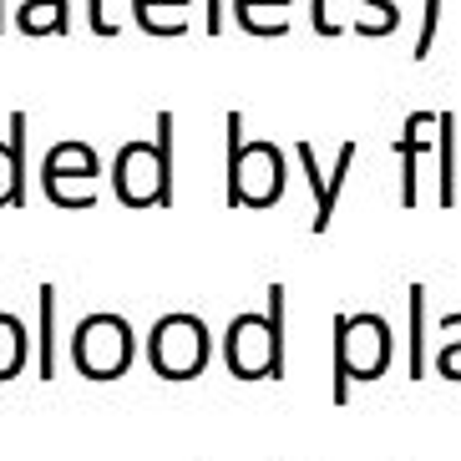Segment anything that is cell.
Listing matches in <instances>:
<instances>
[{
	"label": "cell",
	"mask_w": 461,
	"mask_h": 461,
	"mask_svg": "<svg viewBox=\"0 0 461 461\" xmlns=\"http://www.w3.org/2000/svg\"><path fill=\"white\" fill-rule=\"evenodd\" d=\"M26 132H31V117L11 112V137L0 142V208L26 203Z\"/></svg>",
	"instance_id": "9"
},
{
	"label": "cell",
	"mask_w": 461,
	"mask_h": 461,
	"mask_svg": "<svg viewBox=\"0 0 461 461\" xmlns=\"http://www.w3.org/2000/svg\"><path fill=\"white\" fill-rule=\"evenodd\" d=\"M395 360V330L385 325V314L355 310L335 314V406L350 401V385L360 380H380Z\"/></svg>",
	"instance_id": "3"
},
{
	"label": "cell",
	"mask_w": 461,
	"mask_h": 461,
	"mask_svg": "<svg viewBox=\"0 0 461 461\" xmlns=\"http://www.w3.org/2000/svg\"><path fill=\"white\" fill-rule=\"evenodd\" d=\"M41 299V339H36V375L56 380V285L36 289Z\"/></svg>",
	"instance_id": "14"
},
{
	"label": "cell",
	"mask_w": 461,
	"mask_h": 461,
	"mask_svg": "<svg viewBox=\"0 0 461 461\" xmlns=\"http://www.w3.org/2000/svg\"><path fill=\"white\" fill-rule=\"evenodd\" d=\"M258 5H274V11H285V5H289V0H233V15H239V26H254V11H258Z\"/></svg>",
	"instance_id": "19"
},
{
	"label": "cell",
	"mask_w": 461,
	"mask_h": 461,
	"mask_svg": "<svg viewBox=\"0 0 461 461\" xmlns=\"http://www.w3.org/2000/svg\"><path fill=\"white\" fill-rule=\"evenodd\" d=\"M436 127H441V208H451L456 203V117L436 112Z\"/></svg>",
	"instance_id": "16"
},
{
	"label": "cell",
	"mask_w": 461,
	"mask_h": 461,
	"mask_svg": "<svg viewBox=\"0 0 461 461\" xmlns=\"http://www.w3.org/2000/svg\"><path fill=\"white\" fill-rule=\"evenodd\" d=\"M173 112H158L152 142H127L112 163V188L127 208H173Z\"/></svg>",
	"instance_id": "2"
},
{
	"label": "cell",
	"mask_w": 461,
	"mask_h": 461,
	"mask_svg": "<svg viewBox=\"0 0 461 461\" xmlns=\"http://www.w3.org/2000/svg\"><path fill=\"white\" fill-rule=\"evenodd\" d=\"M31 360V335H26V320L21 314H5L0 310V380H15Z\"/></svg>",
	"instance_id": "13"
},
{
	"label": "cell",
	"mask_w": 461,
	"mask_h": 461,
	"mask_svg": "<svg viewBox=\"0 0 461 461\" xmlns=\"http://www.w3.org/2000/svg\"><path fill=\"white\" fill-rule=\"evenodd\" d=\"M188 5L193 0H132V15L148 36H183L188 31V21H183Z\"/></svg>",
	"instance_id": "12"
},
{
	"label": "cell",
	"mask_w": 461,
	"mask_h": 461,
	"mask_svg": "<svg viewBox=\"0 0 461 461\" xmlns=\"http://www.w3.org/2000/svg\"><path fill=\"white\" fill-rule=\"evenodd\" d=\"M406 304H411V380L426 375V285H411L406 289Z\"/></svg>",
	"instance_id": "15"
},
{
	"label": "cell",
	"mask_w": 461,
	"mask_h": 461,
	"mask_svg": "<svg viewBox=\"0 0 461 461\" xmlns=\"http://www.w3.org/2000/svg\"><path fill=\"white\" fill-rule=\"evenodd\" d=\"M213 360V335L198 314H163L148 335V366L163 380H198Z\"/></svg>",
	"instance_id": "6"
},
{
	"label": "cell",
	"mask_w": 461,
	"mask_h": 461,
	"mask_svg": "<svg viewBox=\"0 0 461 461\" xmlns=\"http://www.w3.org/2000/svg\"><path fill=\"white\" fill-rule=\"evenodd\" d=\"M223 366L239 380H285V285H269L264 314H233L223 330Z\"/></svg>",
	"instance_id": "1"
},
{
	"label": "cell",
	"mask_w": 461,
	"mask_h": 461,
	"mask_svg": "<svg viewBox=\"0 0 461 461\" xmlns=\"http://www.w3.org/2000/svg\"><path fill=\"white\" fill-rule=\"evenodd\" d=\"M310 15H314V31H320V36H335V21H330V5L325 0H310Z\"/></svg>",
	"instance_id": "21"
},
{
	"label": "cell",
	"mask_w": 461,
	"mask_h": 461,
	"mask_svg": "<svg viewBox=\"0 0 461 461\" xmlns=\"http://www.w3.org/2000/svg\"><path fill=\"white\" fill-rule=\"evenodd\" d=\"M137 360V335L122 314H86L71 330V366L86 380H122Z\"/></svg>",
	"instance_id": "5"
},
{
	"label": "cell",
	"mask_w": 461,
	"mask_h": 461,
	"mask_svg": "<svg viewBox=\"0 0 461 461\" xmlns=\"http://www.w3.org/2000/svg\"><path fill=\"white\" fill-rule=\"evenodd\" d=\"M0 31H5V0H0Z\"/></svg>",
	"instance_id": "23"
},
{
	"label": "cell",
	"mask_w": 461,
	"mask_h": 461,
	"mask_svg": "<svg viewBox=\"0 0 461 461\" xmlns=\"http://www.w3.org/2000/svg\"><path fill=\"white\" fill-rule=\"evenodd\" d=\"M86 21H92L96 36H117V26L107 21V0H86Z\"/></svg>",
	"instance_id": "20"
},
{
	"label": "cell",
	"mask_w": 461,
	"mask_h": 461,
	"mask_svg": "<svg viewBox=\"0 0 461 461\" xmlns=\"http://www.w3.org/2000/svg\"><path fill=\"white\" fill-rule=\"evenodd\" d=\"M426 122H431V117H426V112H411L406 117V127H401V142H395V152H401V203L406 208H416V158H420V148H426Z\"/></svg>",
	"instance_id": "11"
},
{
	"label": "cell",
	"mask_w": 461,
	"mask_h": 461,
	"mask_svg": "<svg viewBox=\"0 0 461 461\" xmlns=\"http://www.w3.org/2000/svg\"><path fill=\"white\" fill-rule=\"evenodd\" d=\"M15 26L26 36H67L71 31V0H21Z\"/></svg>",
	"instance_id": "10"
},
{
	"label": "cell",
	"mask_w": 461,
	"mask_h": 461,
	"mask_svg": "<svg viewBox=\"0 0 461 461\" xmlns=\"http://www.w3.org/2000/svg\"><path fill=\"white\" fill-rule=\"evenodd\" d=\"M436 26H441V0H426V15H420V36H416V61H420L426 51H431Z\"/></svg>",
	"instance_id": "18"
},
{
	"label": "cell",
	"mask_w": 461,
	"mask_h": 461,
	"mask_svg": "<svg viewBox=\"0 0 461 461\" xmlns=\"http://www.w3.org/2000/svg\"><path fill=\"white\" fill-rule=\"evenodd\" d=\"M299 167L310 173V188H314V233H325L330 223H335V203H339V188H345V173H350L355 152H360V142L355 137H345L339 142V158L330 173H320V158H314V142H299Z\"/></svg>",
	"instance_id": "8"
},
{
	"label": "cell",
	"mask_w": 461,
	"mask_h": 461,
	"mask_svg": "<svg viewBox=\"0 0 461 461\" xmlns=\"http://www.w3.org/2000/svg\"><path fill=\"white\" fill-rule=\"evenodd\" d=\"M229 208H274L285 198V152L269 137H244V117L229 112Z\"/></svg>",
	"instance_id": "4"
},
{
	"label": "cell",
	"mask_w": 461,
	"mask_h": 461,
	"mask_svg": "<svg viewBox=\"0 0 461 461\" xmlns=\"http://www.w3.org/2000/svg\"><path fill=\"white\" fill-rule=\"evenodd\" d=\"M203 11H208V36H218V31H223V0H203Z\"/></svg>",
	"instance_id": "22"
},
{
	"label": "cell",
	"mask_w": 461,
	"mask_h": 461,
	"mask_svg": "<svg viewBox=\"0 0 461 461\" xmlns=\"http://www.w3.org/2000/svg\"><path fill=\"white\" fill-rule=\"evenodd\" d=\"M96 177H102V163L86 142H56L41 163V188L56 208H92L96 203Z\"/></svg>",
	"instance_id": "7"
},
{
	"label": "cell",
	"mask_w": 461,
	"mask_h": 461,
	"mask_svg": "<svg viewBox=\"0 0 461 461\" xmlns=\"http://www.w3.org/2000/svg\"><path fill=\"white\" fill-rule=\"evenodd\" d=\"M441 330H461V314H447V320H441ZM436 370H441L447 380H461V339H447V345H441Z\"/></svg>",
	"instance_id": "17"
}]
</instances>
